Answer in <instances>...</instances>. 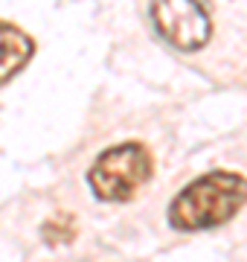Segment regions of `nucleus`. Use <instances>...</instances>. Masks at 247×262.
I'll return each mask as SVG.
<instances>
[{"mask_svg": "<svg viewBox=\"0 0 247 262\" xmlns=\"http://www.w3.org/2000/svg\"><path fill=\"white\" fill-rule=\"evenodd\" d=\"M247 204V178L238 172H207L181 189L169 204V225L175 230H209L230 222Z\"/></svg>", "mask_w": 247, "mask_h": 262, "instance_id": "obj_1", "label": "nucleus"}, {"mask_svg": "<svg viewBox=\"0 0 247 262\" xmlns=\"http://www.w3.org/2000/svg\"><path fill=\"white\" fill-rule=\"evenodd\" d=\"M152 178V155L143 143H119L102 151L87 172V184L99 201H128Z\"/></svg>", "mask_w": 247, "mask_h": 262, "instance_id": "obj_2", "label": "nucleus"}, {"mask_svg": "<svg viewBox=\"0 0 247 262\" xmlns=\"http://www.w3.org/2000/svg\"><path fill=\"white\" fill-rule=\"evenodd\" d=\"M152 20L171 47L195 53L209 41L212 24L201 0H152Z\"/></svg>", "mask_w": 247, "mask_h": 262, "instance_id": "obj_3", "label": "nucleus"}, {"mask_svg": "<svg viewBox=\"0 0 247 262\" xmlns=\"http://www.w3.org/2000/svg\"><path fill=\"white\" fill-rule=\"evenodd\" d=\"M32 53H35L32 38L23 29L0 20V84H6L9 79H15L29 64Z\"/></svg>", "mask_w": 247, "mask_h": 262, "instance_id": "obj_4", "label": "nucleus"}]
</instances>
